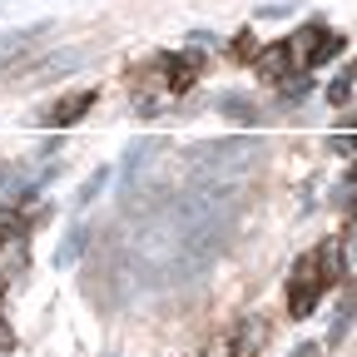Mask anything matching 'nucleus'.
I'll return each instance as SVG.
<instances>
[{
	"mask_svg": "<svg viewBox=\"0 0 357 357\" xmlns=\"http://www.w3.org/2000/svg\"><path fill=\"white\" fill-rule=\"evenodd\" d=\"M323 293H328V283H323L318 253L298 258V268H293V283H288V312H293V318H312V307L323 303Z\"/></svg>",
	"mask_w": 357,
	"mask_h": 357,
	"instance_id": "f257e3e1",
	"label": "nucleus"
},
{
	"mask_svg": "<svg viewBox=\"0 0 357 357\" xmlns=\"http://www.w3.org/2000/svg\"><path fill=\"white\" fill-rule=\"evenodd\" d=\"M337 50H342V35H337V30H323L318 20H312V25H303V30L293 35V55H298V65H303V70H318V65H328Z\"/></svg>",
	"mask_w": 357,
	"mask_h": 357,
	"instance_id": "f03ea898",
	"label": "nucleus"
},
{
	"mask_svg": "<svg viewBox=\"0 0 357 357\" xmlns=\"http://www.w3.org/2000/svg\"><path fill=\"white\" fill-rule=\"evenodd\" d=\"M199 55H169V60H159V70H164V89L169 95H189L194 89V79H199Z\"/></svg>",
	"mask_w": 357,
	"mask_h": 357,
	"instance_id": "7ed1b4c3",
	"label": "nucleus"
},
{
	"mask_svg": "<svg viewBox=\"0 0 357 357\" xmlns=\"http://www.w3.org/2000/svg\"><path fill=\"white\" fill-rule=\"evenodd\" d=\"M100 95H95V89H75V95H65V100H55L50 105V114H45V124H50V129H70L89 105H95Z\"/></svg>",
	"mask_w": 357,
	"mask_h": 357,
	"instance_id": "20e7f679",
	"label": "nucleus"
},
{
	"mask_svg": "<svg viewBox=\"0 0 357 357\" xmlns=\"http://www.w3.org/2000/svg\"><path fill=\"white\" fill-rule=\"evenodd\" d=\"M79 60H84V50H55V55H45L40 65H30L25 75L35 79V84H50V79H60V75H70V70H79Z\"/></svg>",
	"mask_w": 357,
	"mask_h": 357,
	"instance_id": "39448f33",
	"label": "nucleus"
},
{
	"mask_svg": "<svg viewBox=\"0 0 357 357\" xmlns=\"http://www.w3.org/2000/svg\"><path fill=\"white\" fill-rule=\"evenodd\" d=\"M253 65H263V75H268V79H288V70L298 65V55H293V40H273V45H263Z\"/></svg>",
	"mask_w": 357,
	"mask_h": 357,
	"instance_id": "423d86ee",
	"label": "nucleus"
},
{
	"mask_svg": "<svg viewBox=\"0 0 357 357\" xmlns=\"http://www.w3.org/2000/svg\"><path fill=\"white\" fill-rule=\"evenodd\" d=\"M35 40H45V25H20V30H10V35H0V55H20L25 45H35Z\"/></svg>",
	"mask_w": 357,
	"mask_h": 357,
	"instance_id": "0eeeda50",
	"label": "nucleus"
},
{
	"mask_svg": "<svg viewBox=\"0 0 357 357\" xmlns=\"http://www.w3.org/2000/svg\"><path fill=\"white\" fill-rule=\"evenodd\" d=\"M263 337H268V318H248V323L238 328V352H258Z\"/></svg>",
	"mask_w": 357,
	"mask_h": 357,
	"instance_id": "6e6552de",
	"label": "nucleus"
},
{
	"mask_svg": "<svg viewBox=\"0 0 357 357\" xmlns=\"http://www.w3.org/2000/svg\"><path fill=\"white\" fill-rule=\"evenodd\" d=\"M352 84H357V60H352V65L328 84V100H333V105H347V100H352Z\"/></svg>",
	"mask_w": 357,
	"mask_h": 357,
	"instance_id": "1a4fd4ad",
	"label": "nucleus"
},
{
	"mask_svg": "<svg viewBox=\"0 0 357 357\" xmlns=\"http://www.w3.org/2000/svg\"><path fill=\"white\" fill-rule=\"evenodd\" d=\"M352 312H357V288H347L342 307H337V323H333V342H342V333L352 328Z\"/></svg>",
	"mask_w": 357,
	"mask_h": 357,
	"instance_id": "9d476101",
	"label": "nucleus"
},
{
	"mask_svg": "<svg viewBox=\"0 0 357 357\" xmlns=\"http://www.w3.org/2000/svg\"><path fill=\"white\" fill-rule=\"evenodd\" d=\"M229 50H234V60H248V65H253V60H258V40L243 30V35H234V40H229Z\"/></svg>",
	"mask_w": 357,
	"mask_h": 357,
	"instance_id": "9b49d317",
	"label": "nucleus"
},
{
	"mask_svg": "<svg viewBox=\"0 0 357 357\" xmlns=\"http://www.w3.org/2000/svg\"><path fill=\"white\" fill-rule=\"evenodd\" d=\"M223 114H229V119H238V124H253V119H258L248 100H223Z\"/></svg>",
	"mask_w": 357,
	"mask_h": 357,
	"instance_id": "f8f14e48",
	"label": "nucleus"
},
{
	"mask_svg": "<svg viewBox=\"0 0 357 357\" xmlns=\"http://www.w3.org/2000/svg\"><path fill=\"white\" fill-rule=\"evenodd\" d=\"M278 84H283L278 95H288V100H303V95H307V79H303V75H298V79H278Z\"/></svg>",
	"mask_w": 357,
	"mask_h": 357,
	"instance_id": "ddd939ff",
	"label": "nucleus"
},
{
	"mask_svg": "<svg viewBox=\"0 0 357 357\" xmlns=\"http://www.w3.org/2000/svg\"><path fill=\"white\" fill-rule=\"evenodd\" d=\"M20 234V218H10V213H0V248H6L10 238Z\"/></svg>",
	"mask_w": 357,
	"mask_h": 357,
	"instance_id": "4468645a",
	"label": "nucleus"
},
{
	"mask_svg": "<svg viewBox=\"0 0 357 357\" xmlns=\"http://www.w3.org/2000/svg\"><path fill=\"white\" fill-rule=\"evenodd\" d=\"M105 178H109V174H105V169H100V174H95V178H89V184H84V189H79V204H89V199H95V194H100V189H105Z\"/></svg>",
	"mask_w": 357,
	"mask_h": 357,
	"instance_id": "2eb2a0df",
	"label": "nucleus"
},
{
	"mask_svg": "<svg viewBox=\"0 0 357 357\" xmlns=\"http://www.w3.org/2000/svg\"><path fill=\"white\" fill-rule=\"evenodd\" d=\"M10 347H15V333H10L6 318H0V352H10Z\"/></svg>",
	"mask_w": 357,
	"mask_h": 357,
	"instance_id": "dca6fc26",
	"label": "nucleus"
},
{
	"mask_svg": "<svg viewBox=\"0 0 357 357\" xmlns=\"http://www.w3.org/2000/svg\"><path fill=\"white\" fill-rule=\"evenodd\" d=\"M293 357H318V342H303V347H298Z\"/></svg>",
	"mask_w": 357,
	"mask_h": 357,
	"instance_id": "f3484780",
	"label": "nucleus"
},
{
	"mask_svg": "<svg viewBox=\"0 0 357 357\" xmlns=\"http://www.w3.org/2000/svg\"><path fill=\"white\" fill-rule=\"evenodd\" d=\"M352 149H357V139H352ZM352 184H357V164H352Z\"/></svg>",
	"mask_w": 357,
	"mask_h": 357,
	"instance_id": "a211bd4d",
	"label": "nucleus"
},
{
	"mask_svg": "<svg viewBox=\"0 0 357 357\" xmlns=\"http://www.w3.org/2000/svg\"><path fill=\"white\" fill-rule=\"evenodd\" d=\"M0 293H6V278H0Z\"/></svg>",
	"mask_w": 357,
	"mask_h": 357,
	"instance_id": "6ab92c4d",
	"label": "nucleus"
}]
</instances>
